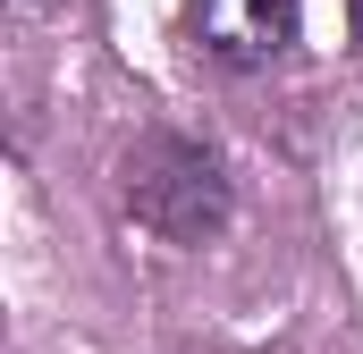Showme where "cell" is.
I'll return each instance as SVG.
<instances>
[{
	"instance_id": "obj_1",
	"label": "cell",
	"mask_w": 363,
	"mask_h": 354,
	"mask_svg": "<svg viewBox=\"0 0 363 354\" xmlns=\"http://www.w3.org/2000/svg\"><path fill=\"white\" fill-rule=\"evenodd\" d=\"M118 194L161 245H211L228 228V211H237V185L220 169V152L194 144V135H169V127H152L118 161Z\"/></svg>"
},
{
	"instance_id": "obj_3",
	"label": "cell",
	"mask_w": 363,
	"mask_h": 354,
	"mask_svg": "<svg viewBox=\"0 0 363 354\" xmlns=\"http://www.w3.org/2000/svg\"><path fill=\"white\" fill-rule=\"evenodd\" d=\"M347 17H355V42H363V0H347Z\"/></svg>"
},
{
	"instance_id": "obj_4",
	"label": "cell",
	"mask_w": 363,
	"mask_h": 354,
	"mask_svg": "<svg viewBox=\"0 0 363 354\" xmlns=\"http://www.w3.org/2000/svg\"><path fill=\"white\" fill-rule=\"evenodd\" d=\"M17 8H60V0H17Z\"/></svg>"
},
{
	"instance_id": "obj_2",
	"label": "cell",
	"mask_w": 363,
	"mask_h": 354,
	"mask_svg": "<svg viewBox=\"0 0 363 354\" xmlns=\"http://www.w3.org/2000/svg\"><path fill=\"white\" fill-rule=\"evenodd\" d=\"M186 25H194L203 59H220L228 76H262L296 51L304 0H186Z\"/></svg>"
}]
</instances>
